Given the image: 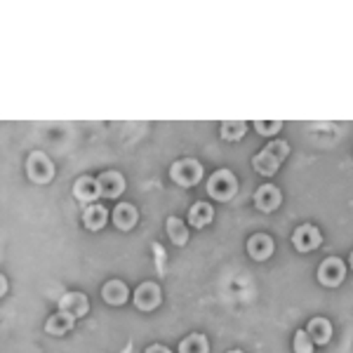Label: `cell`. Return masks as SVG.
<instances>
[{
	"instance_id": "cell-1",
	"label": "cell",
	"mask_w": 353,
	"mask_h": 353,
	"mask_svg": "<svg viewBox=\"0 0 353 353\" xmlns=\"http://www.w3.org/2000/svg\"><path fill=\"white\" fill-rule=\"evenodd\" d=\"M290 156V146L288 141H281V139H273L269 144L261 149L257 156L252 158V168L257 170L259 174L264 176H273L281 168V163L285 161Z\"/></svg>"
},
{
	"instance_id": "cell-2",
	"label": "cell",
	"mask_w": 353,
	"mask_h": 353,
	"mask_svg": "<svg viewBox=\"0 0 353 353\" xmlns=\"http://www.w3.org/2000/svg\"><path fill=\"white\" fill-rule=\"evenodd\" d=\"M238 191V179L233 176L231 170H217L212 176L208 179V193L214 198V201H229V198L236 196Z\"/></svg>"
},
{
	"instance_id": "cell-3",
	"label": "cell",
	"mask_w": 353,
	"mask_h": 353,
	"mask_svg": "<svg viewBox=\"0 0 353 353\" xmlns=\"http://www.w3.org/2000/svg\"><path fill=\"white\" fill-rule=\"evenodd\" d=\"M170 176L179 186H196L203 179V165L196 158H181L170 168Z\"/></svg>"
},
{
	"instance_id": "cell-4",
	"label": "cell",
	"mask_w": 353,
	"mask_h": 353,
	"mask_svg": "<svg viewBox=\"0 0 353 353\" xmlns=\"http://www.w3.org/2000/svg\"><path fill=\"white\" fill-rule=\"evenodd\" d=\"M26 174H28V179L36 181V184H48L54 176V165L43 151H33L26 161Z\"/></svg>"
},
{
	"instance_id": "cell-5",
	"label": "cell",
	"mask_w": 353,
	"mask_h": 353,
	"mask_svg": "<svg viewBox=\"0 0 353 353\" xmlns=\"http://www.w3.org/2000/svg\"><path fill=\"white\" fill-rule=\"evenodd\" d=\"M346 278V264L337 257H330L318 266V281L327 288H337Z\"/></svg>"
},
{
	"instance_id": "cell-6",
	"label": "cell",
	"mask_w": 353,
	"mask_h": 353,
	"mask_svg": "<svg viewBox=\"0 0 353 353\" xmlns=\"http://www.w3.org/2000/svg\"><path fill=\"white\" fill-rule=\"evenodd\" d=\"M321 243H323V233L313 224H301L292 233V245L299 252H313Z\"/></svg>"
},
{
	"instance_id": "cell-7",
	"label": "cell",
	"mask_w": 353,
	"mask_h": 353,
	"mask_svg": "<svg viewBox=\"0 0 353 353\" xmlns=\"http://www.w3.org/2000/svg\"><path fill=\"white\" fill-rule=\"evenodd\" d=\"M161 304V288L156 283L146 281L134 290V306L139 311H153Z\"/></svg>"
},
{
	"instance_id": "cell-8",
	"label": "cell",
	"mask_w": 353,
	"mask_h": 353,
	"mask_svg": "<svg viewBox=\"0 0 353 353\" xmlns=\"http://www.w3.org/2000/svg\"><path fill=\"white\" fill-rule=\"evenodd\" d=\"M73 196L81 203L94 205L97 198L101 196L99 179H94V176H81V179H76V184H73Z\"/></svg>"
},
{
	"instance_id": "cell-9",
	"label": "cell",
	"mask_w": 353,
	"mask_h": 353,
	"mask_svg": "<svg viewBox=\"0 0 353 353\" xmlns=\"http://www.w3.org/2000/svg\"><path fill=\"white\" fill-rule=\"evenodd\" d=\"M254 205L261 210V212H273V210L281 205V191L273 184H261L257 191H254Z\"/></svg>"
},
{
	"instance_id": "cell-10",
	"label": "cell",
	"mask_w": 353,
	"mask_h": 353,
	"mask_svg": "<svg viewBox=\"0 0 353 353\" xmlns=\"http://www.w3.org/2000/svg\"><path fill=\"white\" fill-rule=\"evenodd\" d=\"M248 252L254 261H264L273 254V238L266 233H254L248 241Z\"/></svg>"
},
{
	"instance_id": "cell-11",
	"label": "cell",
	"mask_w": 353,
	"mask_h": 353,
	"mask_svg": "<svg viewBox=\"0 0 353 353\" xmlns=\"http://www.w3.org/2000/svg\"><path fill=\"white\" fill-rule=\"evenodd\" d=\"M99 186H101V196L116 201L125 191V176L121 172H116V170H109V172L99 174Z\"/></svg>"
},
{
	"instance_id": "cell-12",
	"label": "cell",
	"mask_w": 353,
	"mask_h": 353,
	"mask_svg": "<svg viewBox=\"0 0 353 353\" xmlns=\"http://www.w3.org/2000/svg\"><path fill=\"white\" fill-rule=\"evenodd\" d=\"M88 309H90V304H88V297H85L83 292H66L64 297L59 299V311H66L76 318L85 316Z\"/></svg>"
},
{
	"instance_id": "cell-13",
	"label": "cell",
	"mask_w": 353,
	"mask_h": 353,
	"mask_svg": "<svg viewBox=\"0 0 353 353\" xmlns=\"http://www.w3.org/2000/svg\"><path fill=\"white\" fill-rule=\"evenodd\" d=\"M73 325H76V316H71V313H66V311H57L48 318L45 330H48L50 334H54V337H61L68 330H73Z\"/></svg>"
},
{
	"instance_id": "cell-14",
	"label": "cell",
	"mask_w": 353,
	"mask_h": 353,
	"mask_svg": "<svg viewBox=\"0 0 353 353\" xmlns=\"http://www.w3.org/2000/svg\"><path fill=\"white\" fill-rule=\"evenodd\" d=\"M137 219H139V212H137V208L132 203H121V205H116V210H113V224L123 231L132 229L137 224Z\"/></svg>"
},
{
	"instance_id": "cell-15",
	"label": "cell",
	"mask_w": 353,
	"mask_h": 353,
	"mask_svg": "<svg viewBox=\"0 0 353 353\" xmlns=\"http://www.w3.org/2000/svg\"><path fill=\"white\" fill-rule=\"evenodd\" d=\"M306 332L311 334L313 344H321L325 346L330 339H332V325H330L327 318H311L309 321V327H306Z\"/></svg>"
},
{
	"instance_id": "cell-16",
	"label": "cell",
	"mask_w": 353,
	"mask_h": 353,
	"mask_svg": "<svg viewBox=\"0 0 353 353\" xmlns=\"http://www.w3.org/2000/svg\"><path fill=\"white\" fill-rule=\"evenodd\" d=\"M101 297H104V301L106 304H111V306H121V304H125L128 301V297H130V292H128V285H125L123 281H109L104 285V290H101Z\"/></svg>"
},
{
	"instance_id": "cell-17",
	"label": "cell",
	"mask_w": 353,
	"mask_h": 353,
	"mask_svg": "<svg viewBox=\"0 0 353 353\" xmlns=\"http://www.w3.org/2000/svg\"><path fill=\"white\" fill-rule=\"evenodd\" d=\"M214 219V210L210 203H193L191 210H189V224L193 226V229H203V226H208L210 221Z\"/></svg>"
},
{
	"instance_id": "cell-18",
	"label": "cell",
	"mask_w": 353,
	"mask_h": 353,
	"mask_svg": "<svg viewBox=\"0 0 353 353\" xmlns=\"http://www.w3.org/2000/svg\"><path fill=\"white\" fill-rule=\"evenodd\" d=\"M106 219H109V212H106L104 205H88L83 212V224L88 226L90 231H99L101 226L106 224Z\"/></svg>"
},
{
	"instance_id": "cell-19",
	"label": "cell",
	"mask_w": 353,
	"mask_h": 353,
	"mask_svg": "<svg viewBox=\"0 0 353 353\" xmlns=\"http://www.w3.org/2000/svg\"><path fill=\"white\" fill-rule=\"evenodd\" d=\"M210 344H208V337L201 332L196 334H189L179 341V353H208Z\"/></svg>"
},
{
	"instance_id": "cell-20",
	"label": "cell",
	"mask_w": 353,
	"mask_h": 353,
	"mask_svg": "<svg viewBox=\"0 0 353 353\" xmlns=\"http://www.w3.org/2000/svg\"><path fill=\"white\" fill-rule=\"evenodd\" d=\"M168 236L174 245H186V241H189V229H186V224L179 217H170L168 219Z\"/></svg>"
},
{
	"instance_id": "cell-21",
	"label": "cell",
	"mask_w": 353,
	"mask_h": 353,
	"mask_svg": "<svg viewBox=\"0 0 353 353\" xmlns=\"http://www.w3.org/2000/svg\"><path fill=\"white\" fill-rule=\"evenodd\" d=\"M245 132H248V125H245L243 121H224L221 123V139H226V141L243 139Z\"/></svg>"
},
{
	"instance_id": "cell-22",
	"label": "cell",
	"mask_w": 353,
	"mask_h": 353,
	"mask_svg": "<svg viewBox=\"0 0 353 353\" xmlns=\"http://www.w3.org/2000/svg\"><path fill=\"white\" fill-rule=\"evenodd\" d=\"M313 339L306 330H297L294 334V353H313Z\"/></svg>"
},
{
	"instance_id": "cell-23",
	"label": "cell",
	"mask_w": 353,
	"mask_h": 353,
	"mask_svg": "<svg viewBox=\"0 0 353 353\" xmlns=\"http://www.w3.org/2000/svg\"><path fill=\"white\" fill-rule=\"evenodd\" d=\"M281 128H283L281 121H254V130H257L259 134H264V137L278 134V132H281Z\"/></svg>"
},
{
	"instance_id": "cell-24",
	"label": "cell",
	"mask_w": 353,
	"mask_h": 353,
	"mask_svg": "<svg viewBox=\"0 0 353 353\" xmlns=\"http://www.w3.org/2000/svg\"><path fill=\"white\" fill-rule=\"evenodd\" d=\"M144 353H172L168 349V346H163V344H153V346H149Z\"/></svg>"
},
{
	"instance_id": "cell-25",
	"label": "cell",
	"mask_w": 353,
	"mask_h": 353,
	"mask_svg": "<svg viewBox=\"0 0 353 353\" xmlns=\"http://www.w3.org/2000/svg\"><path fill=\"white\" fill-rule=\"evenodd\" d=\"M5 290H8V281H5V278H0V292H5Z\"/></svg>"
},
{
	"instance_id": "cell-26",
	"label": "cell",
	"mask_w": 353,
	"mask_h": 353,
	"mask_svg": "<svg viewBox=\"0 0 353 353\" xmlns=\"http://www.w3.org/2000/svg\"><path fill=\"white\" fill-rule=\"evenodd\" d=\"M351 266H353V252H351Z\"/></svg>"
},
{
	"instance_id": "cell-27",
	"label": "cell",
	"mask_w": 353,
	"mask_h": 353,
	"mask_svg": "<svg viewBox=\"0 0 353 353\" xmlns=\"http://www.w3.org/2000/svg\"><path fill=\"white\" fill-rule=\"evenodd\" d=\"M229 353H243V351H229Z\"/></svg>"
}]
</instances>
